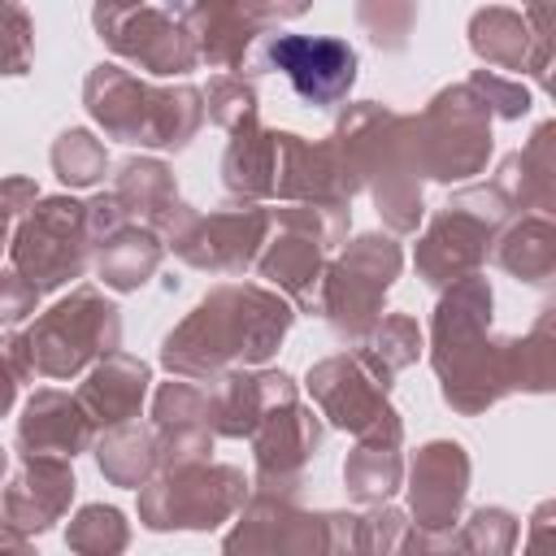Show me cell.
<instances>
[{
    "instance_id": "cell-1",
    "label": "cell",
    "mask_w": 556,
    "mask_h": 556,
    "mask_svg": "<svg viewBox=\"0 0 556 556\" xmlns=\"http://www.w3.org/2000/svg\"><path fill=\"white\" fill-rule=\"evenodd\" d=\"M269 61L291 78L308 104H334L356 78V52L339 39L282 35L269 43Z\"/></svg>"
}]
</instances>
